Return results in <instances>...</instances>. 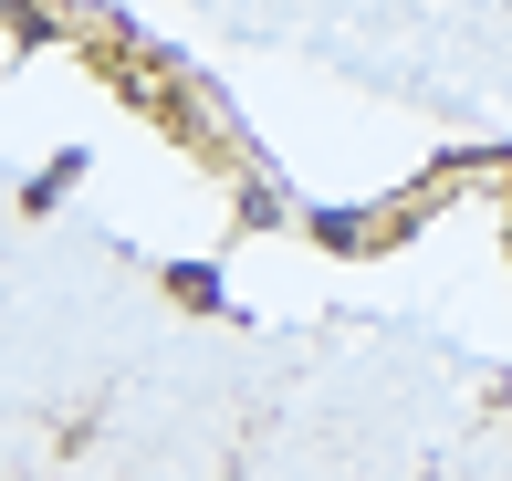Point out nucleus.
Instances as JSON below:
<instances>
[]
</instances>
